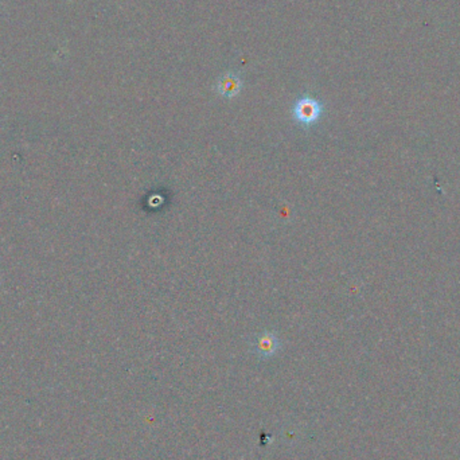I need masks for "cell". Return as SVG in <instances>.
I'll return each instance as SVG.
<instances>
[{
	"mask_svg": "<svg viewBox=\"0 0 460 460\" xmlns=\"http://www.w3.org/2000/svg\"><path fill=\"white\" fill-rule=\"evenodd\" d=\"M325 114V105L321 100L316 97L305 95L296 98V101L292 105L291 115L293 121L303 127V128H309L315 125L321 117Z\"/></svg>",
	"mask_w": 460,
	"mask_h": 460,
	"instance_id": "1",
	"label": "cell"
},
{
	"mask_svg": "<svg viewBox=\"0 0 460 460\" xmlns=\"http://www.w3.org/2000/svg\"><path fill=\"white\" fill-rule=\"evenodd\" d=\"M244 89V78L240 73L228 70L217 78L214 84L215 93L225 100H233L243 92Z\"/></svg>",
	"mask_w": 460,
	"mask_h": 460,
	"instance_id": "2",
	"label": "cell"
},
{
	"mask_svg": "<svg viewBox=\"0 0 460 460\" xmlns=\"http://www.w3.org/2000/svg\"><path fill=\"white\" fill-rule=\"evenodd\" d=\"M279 348H280L279 338L273 332L268 331L260 334L253 344L254 354L263 360L273 357L279 351Z\"/></svg>",
	"mask_w": 460,
	"mask_h": 460,
	"instance_id": "3",
	"label": "cell"
}]
</instances>
